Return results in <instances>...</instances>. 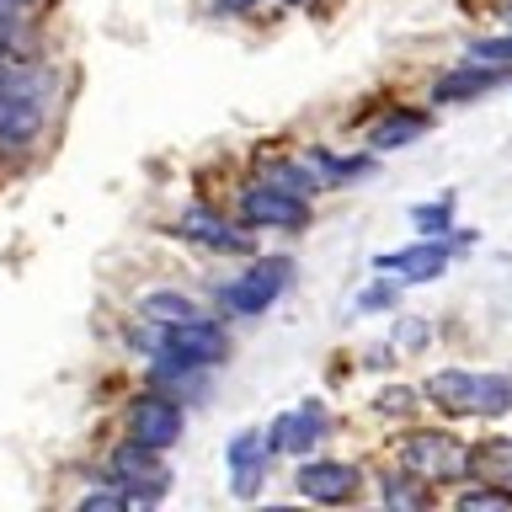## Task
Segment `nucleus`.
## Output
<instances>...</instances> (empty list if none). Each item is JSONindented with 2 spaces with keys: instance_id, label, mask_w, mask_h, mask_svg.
<instances>
[{
  "instance_id": "obj_1",
  "label": "nucleus",
  "mask_w": 512,
  "mask_h": 512,
  "mask_svg": "<svg viewBox=\"0 0 512 512\" xmlns=\"http://www.w3.org/2000/svg\"><path fill=\"white\" fill-rule=\"evenodd\" d=\"M427 400L443 406L448 416L496 422V416L512 411V379L507 374H464V368H443V374L427 379Z\"/></svg>"
},
{
  "instance_id": "obj_2",
  "label": "nucleus",
  "mask_w": 512,
  "mask_h": 512,
  "mask_svg": "<svg viewBox=\"0 0 512 512\" xmlns=\"http://www.w3.org/2000/svg\"><path fill=\"white\" fill-rule=\"evenodd\" d=\"M288 283H294V262H288V256H256L246 272H235L230 283H219V299H224V310H235V315H267L272 304L288 294Z\"/></svg>"
},
{
  "instance_id": "obj_3",
  "label": "nucleus",
  "mask_w": 512,
  "mask_h": 512,
  "mask_svg": "<svg viewBox=\"0 0 512 512\" xmlns=\"http://www.w3.org/2000/svg\"><path fill=\"white\" fill-rule=\"evenodd\" d=\"M112 486H118L128 502H160L166 496V470H160V448H144V443H118L102 470Z\"/></svg>"
},
{
  "instance_id": "obj_4",
  "label": "nucleus",
  "mask_w": 512,
  "mask_h": 512,
  "mask_svg": "<svg viewBox=\"0 0 512 512\" xmlns=\"http://www.w3.org/2000/svg\"><path fill=\"white\" fill-rule=\"evenodd\" d=\"M400 464L416 475V480H459L470 475V448H464L454 432H411L400 443Z\"/></svg>"
},
{
  "instance_id": "obj_5",
  "label": "nucleus",
  "mask_w": 512,
  "mask_h": 512,
  "mask_svg": "<svg viewBox=\"0 0 512 512\" xmlns=\"http://www.w3.org/2000/svg\"><path fill=\"white\" fill-rule=\"evenodd\" d=\"M123 427H128V438L144 443V448H171V443H182V406H176L166 390H144V395L128 400Z\"/></svg>"
},
{
  "instance_id": "obj_6",
  "label": "nucleus",
  "mask_w": 512,
  "mask_h": 512,
  "mask_svg": "<svg viewBox=\"0 0 512 512\" xmlns=\"http://www.w3.org/2000/svg\"><path fill=\"white\" fill-rule=\"evenodd\" d=\"M326 422H331L326 406H320V400H304L299 411H283L278 422L267 427V448H272V454H283V459H304L331 432Z\"/></svg>"
},
{
  "instance_id": "obj_7",
  "label": "nucleus",
  "mask_w": 512,
  "mask_h": 512,
  "mask_svg": "<svg viewBox=\"0 0 512 512\" xmlns=\"http://www.w3.org/2000/svg\"><path fill=\"white\" fill-rule=\"evenodd\" d=\"M246 230H299L304 219H310V208H304V198H288V192L278 187H251L246 198H240V214H235Z\"/></svg>"
},
{
  "instance_id": "obj_8",
  "label": "nucleus",
  "mask_w": 512,
  "mask_h": 512,
  "mask_svg": "<svg viewBox=\"0 0 512 512\" xmlns=\"http://www.w3.org/2000/svg\"><path fill=\"white\" fill-rule=\"evenodd\" d=\"M294 486H299V496H310V502H352L363 486V475L342 459H304L294 470Z\"/></svg>"
},
{
  "instance_id": "obj_9",
  "label": "nucleus",
  "mask_w": 512,
  "mask_h": 512,
  "mask_svg": "<svg viewBox=\"0 0 512 512\" xmlns=\"http://www.w3.org/2000/svg\"><path fill=\"white\" fill-rule=\"evenodd\" d=\"M448 262H454V246H448V240H427V235H422V246L374 256V267L379 272H395L400 283H432V278H443Z\"/></svg>"
},
{
  "instance_id": "obj_10",
  "label": "nucleus",
  "mask_w": 512,
  "mask_h": 512,
  "mask_svg": "<svg viewBox=\"0 0 512 512\" xmlns=\"http://www.w3.org/2000/svg\"><path fill=\"white\" fill-rule=\"evenodd\" d=\"M160 347H171L176 358H187V363H224L230 358V336H224V326H214V320H187V326H166V342Z\"/></svg>"
},
{
  "instance_id": "obj_11",
  "label": "nucleus",
  "mask_w": 512,
  "mask_h": 512,
  "mask_svg": "<svg viewBox=\"0 0 512 512\" xmlns=\"http://www.w3.org/2000/svg\"><path fill=\"white\" fill-rule=\"evenodd\" d=\"M176 230H182L187 240H203V246H214V251H251V235L235 230L230 219L214 214V208H203V203H192Z\"/></svg>"
},
{
  "instance_id": "obj_12",
  "label": "nucleus",
  "mask_w": 512,
  "mask_h": 512,
  "mask_svg": "<svg viewBox=\"0 0 512 512\" xmlns=\"http://www.w3.org/2000/svg\"><path fill=\"white\" fill-rule=\"evenodd\" d=\"M507 80V64H475V59H464L459 70H448L443 80H438V102H475V96H486V91H496Z\"/></svg>"
},
{
  "instance_id": "obj_13",
  "label": "nucleus",
  "mask_w": 512,
  "mask_h": 512,
  "mask_svg": "<svg viewBox=\"0 0 512 512\" xmlns=\"http://www.w3.org/2000/svg\"><path fill=\"white\" fill-rule=\"evenodd\" d=\"M432 128V118L422 107H395V112H384V118L368 128V150L374 155H390V150H406V144H416Z\"/></svg>"
},
{
  "instance_id": "obj_14",
  "label": "nucleus",
  "mask_w": 512,
  "mask_h": 512,
  "mask_svg": "<svg viewBox=\"0 0 512 512\" xmlns=\"http://www.w3.org/2000/svg\"><path fill=\"white\" fill-rule=\"evenodd\" d=\"M470 470L496 480L502 491H512V438H502V432H491V438H480L470 448Z\"/></svg>"
},
{
  "instance_id": "obj_15",
  "label": "nucleus",
  "mask_w": 512,
  "mask_h": 512,
  "mask_svg": "<svg viewBox=\"0 0 512 512\" xmlns=\"http://www.w3.org/2000/svg\"><path fill=\"white\" fill-rule=\"evenodd\" d=\"M139 310L150 315L155 326H187V320H203V310H198V304H192L187 294H176V288H150Z\"/></svg>"
},
{
  "instance_id": "obj_16",
  "label": "nucleus",
  "mask_w": 512,
  "mask_h": 512,
  "mask_svg": "<svg viewBox=\"0 0 512 512\" xmlns=\"http://www.w3.org/2000/svg\"><path fill=\"white\" fill-rule=\"evenodd\" d=\"M262 182L278 187V192H288V198H304V203L320 192V176L310 171V160H304V166H299V160H278V166H267Z\"/></svg>"
},
{
  "instance_id": "obj_17",
  "label": "nucleus",
  "mask_w": 512,
  "mask_h": 512,
  "mask_svg": "<svg viewBox=\"0 0 512 512\" xmlns=\"http://www.w3.org/2000/svg\"><path fill=\"white\" fill-rule=\"evenodd\" d=\"M320 176V187L326 182H358V176H368V166H374V155H331V150H310L304 155Z\"/></svg>"
},
{
  "instance_id": "obj_18",
  "label": "nucleus",
  "mask_w": 512,
  "mask_h": 512,
  "mask_svg": "<svg viewBox=\"0 0 512 512\" xmlns=\"http://www.w3.org/2000/svg\"><path fill=\"white\" fill-rule=\"evenodd\" d=\"M224 459H230V470H246V464H267V459H272V448H267V432H256V427L235 432V438H230V448H224Z\"/></svg>"
},
{
  "instance_id": "obj_19",
  "label": "nucleus",
  "mask_w": 512,
  "mask_h": 512,
  "mask_svg": "<svg viewBox=\"0 0 512 512\" xmlns=\"http://www.w3.org/2000/svg\"><path fill=\"white\" fill-rule=\"evenodd\" d=\"M411 224H416V235H427V240H443V235H448V224H454V198L416 203V208H411Z\"/></svg>"
},
{
  "instance_id": "obj_20",
  "label": "nucleus",
  "mask_w": 512,
  "mask_h": 512,
  "mask_svg": "<svg viewBox=\"0 0 512 512\" xmlns=\"http://www.w3.org/2000/svg\"><path fill=\"white\" fill-rule=\"evenodd\" d=\"M379 496H384V502H395V507H422L427 502V486H416V475L400 470V475H384L379 480Z\"/></svg>"
},
{
  "instance_id": "obj_21",
  "label": "nucleus",
  "mask_w": 512,
  "mask_h": 512,
  "mask_svg": "<svg viewBox=\"0 0 512 512\" xmlns=\"http://www.w3.org/2000/svg\"><path fill=\"white\" fill-rule=\"evenodd\" d=\"M390 342H400V352H422V347L432 342V326H427L422 315H400V320H395V336H390Z\"/></svg>"
},
{
  "instance_id": "obj_22",
  "label": "nucleus",
  "mask_w": 512,
  "mask_h": 512,
  "mask_svg": "<svg viewBox=\"0 0 512 512\" xmlns=\"http://www.w3.org/2000/svg\"><path fill=\"white\" fill-rule=\"evenodd\" d=\"M464 59H475V64H512V38H470V43H464Z\"/></svg>"
},
{
  "instance_id": "obj_23",
  "label": "nucleus",
  "mask_w": 512,
  "mask_h": 512,
  "mask_svg": "<svg viewBox=\"0 0 512 512\" xmlns=\"http://www.w3.org/2000/svg\"><path fill=\"white\" fill-rule=\"evenodd\" d=\"M459 507L464 512H496V507H512V491H502V486H470L459 496Z\"/></svg>"
},
{
  "instance_id": "obj_24",
  "label": "nucleus",
  "mask_w": 512,
  "mask_h": 512,
  "mask_svg": "<svg viewBox=\"0 0 512 512\" xmlns=\"http://www.w3.org/2000/svg\"><path fill=\"white\" fill-rule=\"evenodd\" d=\"M395 299H400V288L395 283H368L363 294H358V315H379V310H395Z\"/></svg>"
},
{
  "instance_id": "obj_25",
  "label": "nucleus",
  "mask_w": 512,
  "mask_h": 512,
  "mask_svg": "<svg viewBox=\"0 0 512 512\" xmlns=\"http://www.w3.org/2000/svg\"><path fill=\"white\" fill-rule=\"evenodd\" d=\"M262 486H267V464H246V470L230 475V491L240 496V502H251V496L262 491Z\"/></svg>"
},
{
  "instance_id": "obj_26",
  "label": "nucleus",
  "mask_w": 512,
  "mask_h": 512,
  "mask_svg": "<svg viewBox=\"0 0 512 512\" xmlns=\"http://www.w3.org/2000/svg\"><path fill=\"white\" fill-rule=\"evenodd\" d=\"M411 390H379V411H390V416H400V411H411Z\"/></svg>"
},
{
  "instance_id": "obj_27",
  "label": "nucleus",
  "mask_w": 512,
  "mask_h": 512,
  "mask_svg": "<svg viewBox=\"0 0 512 512\" xmlns=\"http://www.w3.org/2000/svg\"><path fill=\"white\" fill-rule=\"evenodd\" d=\"M224 6H230V11H240V6H256V0H224Z\"/></svg>"
},
{
  "instance_id": "obj_28",
  "label": "nucleus",
  "mask_w": 512,
  "mask_h": 512,
  "mask_svg": "<svg viewBox=\"0 0 512 512\" xmlns=\"http://www.w3.org/2000/svg\"><path fill=\"white\" fill-rule=\"evenodd\" d=\"M502 16H507V22H512V0H507V6H502Z\"/></svg>"
}]
</instances>
